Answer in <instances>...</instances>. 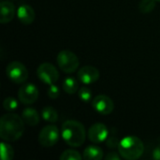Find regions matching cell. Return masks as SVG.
<instances>
[{
  "label": "cell",
  "mask_w": 160,
  "mask_h": 160,
  "mask_svg": "<svg viewBox=\"0 0 160 160\" xmlns=\"http://www.w3.org/2000/svg\"><path fill=\"white\" fill-rule=\"evenodd\" d=\"M24 121L16 113L4 114L0 119V137L2 141L13 142L23 134Z\"/></svg>",
  "instance_id": "cell-1"
},
{
  "label": "cell",
  "mask_w": 160,
  "mask_h": 160,
  "mask_svg": "<svg viewBox=\"0 0 160 160\" xmlns=\"http://www.w3.org/2000/svg\"><path fill=\"white\" fill-rule=\"evenodd\" d=\"M61 137L65 142L71 147L82 146L86 138L84 126L76 120L66 121L61 128Z\"/></svg>",
  "instance_id": "cell-2"
},
{
  "label": "cell",
  "mask_w": 160,
  "mask_h": 160,
  "mask_svg": "<svg viewBox=\"0 0 160 160\" xmlns=\"http://www.w3.org/2000/svg\"><path fill=\"white\" fill-rule=\"evenodd\" d=\"M143 151V142L136 136H127L123 138L118 145V153L124 159H139L142 156Z\"/></svg>",
  "instance_id": "cell-3"
},
{
  "label": "cell",
  "mask_w": 160,
  "mask_h": 160,
  "mask_svg": "<svg viewBox=\"0 0 160 160\" xmlns=\"http://www.w3.org/2000/svg\"><path fill=\"white\" fill-rule=\"evenodd\" d=\"M56 61L59 68L67 74L74 73L78 70L80 66V60L78 56L69 50H63L59 52Z\"/></svg>",
  "instance_id": "cell-4"
},
{
  "label": "cell",
  "mask_w": 160,
  "mask_h": 160,
  "mask_svg": "<svg viewBox=\"0 0 160 160\" xmlns=\"http://www.w3.org/2000/svg\"><path fill=\"white\" fill-rule=\"evenodd\" d=\"M6 74L8 78L14 83H23L28 79V70L26 67L19 62L12 61L6 68Z\"/></svg>",
  "instance_id": "cell-5"
},
{
  "label": "cell",
  "mask_w": 160,
  "mask_h": 160,
  "mask_svg": "<svg viewBox=\"0 0 160 160\" xmlns=\"http://www.w3.org/2000/svg\"><path fill=\"white\" fill-rule=\"evenodd\" d=\"M61 132L54 125H48L44 127L38 134V142L43 147H52L59 141Z\"/></svg>",
  "instance_id": "cell-6"
},
{
  "label": "cell",
  "mask_w": 160,
  "mask_h": 160,
  "mask_svg": "<svg viewBox=\"0 0 160 160\" xmlns=\"http://www.w3.org/2000/svg\"><path fill=\"white\" fill-rule=\"evenodd\" d=\"M38 78L48 85L55 83L59 79V72L57 68L51 63L45 62L38 66L37 69Z\"/></svg>",
  "instance_id": "cell-7"
},
{
  "label": "cell",
  "mask_w": 160,
  "mask_h": 160,
  "mask_svg": "<svg viewBox=\"0 0 160 160\" xmlns=\"http://www.w3.org/2000/svg\"><path fill=\"white\" fill-rule=\"evenodd\" d=\"M18 98L23 105H31L38 98V89L34 83H24L18 91Z\"/></svg>",
  "instance_id": "cell-8"
},
{
  "label": "cell",
  "mask_w": 160,
  "mask_h": 160,
  "mask_svg": "<svg viewBox=\"0 0 160 160\" xmlns=\"http://www.w3.org/2000/svg\"><path fill=\"white\" fill-rule=\"evenodd\" d=\"M93 109L101 115H109L113 112L114 103L106 95H98L92 100Z\"/></svg>",
  "instance_id": "cell-9"
},
{
  "label": "cell",
  "mask_w": 160,
  "mask_h": 160,
  "mask_svg": "<svg viewBox=\"0 0 160 160\" xmlns=\"http://www.w3.org/2000/svg\"><path fill=\"white\" fill-rule=\"evenodd\" d=\"M108 128L102 123H95L90 127L87 132L88 140L93 143H101L108 139Z\"/></svg>",
  "instance_id": "cell-10"
},
{
  "label": "cell",
  "mask_w": 160,
  "mask_h": 160,
  "mask_svg": "<svg viewBox=\"0 0 160 160\" xmlns=\"http://www.w3.org/2000/svg\"><path fill=\"white\" fill-rule=\"evenodd\" d=\"M99 70L93 66H84L78 70V80L83 84H92L99 79Z\"/></svg>",
  "instance_id": "cell-11"
},
{
  "label": "cell",
  "mask_w": 160,
  "mask_h": 160,
  "mask_svg": "<svg viewBox=\"0 0 160 160\" xmlns=\"http://www.w3.org/2000/svg\"><path fill=\"white\" fill-rule=\"evenodd\" d=\"M17 18L22 24L28 25L35 21L36 13L34 8L30 5L22 4L17 9Z\"/></svg>",
  "instance_id": "cell-12"
},
{
  "label": "cell",
  "mask_w": 160,
  "mask_h": 160,
  "mask_svg": "<svg viewBox=\"0 0 160 160\" xmlns=\"http://www.w3.org/2000/svg\"><path fill=\"white\" fill-rule=\"evenodd\" d=\"M0 22L1 23H8L14 19L16 12L15 5L11 1H4L1 2V10H0Z\"/></svg>",
  "instance_id": "cell-13"
},
{
  "label": "cell",
  "mask_w": 160,
  "mask_h": 160,
  "mask_svg": "<svg viewBox=\"0 0 160 160\" xmlns=\"http://www.w3.org/2000/svg\"><path fill=\"white\" fill-rule=\"evenodd\" d=\"M22 118L26 125L31 127H35L38 125L40 121V116L38 111L30 107L23 109V111L22 112Z\"/></svg>",
  "instance_id": "cell-14"
},
{
  "label": "cell",
  "mask_w": 160,
  "mask_h": 160,
  "mask_svg": "<svg viewBox=\"0 0 160 160\" xmlns=\"http://www.w3.org/2000/svg\"><path fill=\"white\" fill-rule=\"evenodd\" d=\"M82 157L86 160H101L104 157V154L99 146L92 144L84 149Z\"/></svg>",
  "instance_id": "cell-15"
},
{
  "label": "cell",
  "mask_w": 160,
  "mask_h": 160,
  "mask_svg": "<svg viewBox=\"0 0 160 160\" xmlns=\"http://www.w3.org/2000/svg\"><path fill=\"white\" fill-rule=\"evenodd\" d=\"M62 88L67 94L73 95L79 91V82L74 77H68L63 81Z\"/></svg>",
  "instance_id": "cell-16"
},
{
  "label": "cell",
  "mask_w": 160,
  "mask_h": 160,
  "mask_svg": "<svg viewBox=\"0 0 160 160\" xmlns=\"http://www.w3.org/2000/svg\"><path fill=\"white\" fill-rule=\"evenodd\" d=\"M41 117L48 123H55L58 120V113L55 109L51 106L44 107L41 111Z\"/></svg>",
  "instance_id": "cell-17"
},
{
  "label": "cell",
  "mask_w": 160,
  "mask_h": 160,
  "mask_svg": "<svg viewBox=\"0 0 160 160\" xmlns=\"http://www.w3.org/2000/svg\"><path fill=\"white\" fill-rule=\"evenodd\" d=\"M1 158L2 160H11L14 158V150L8 142L2 141L1 143Z\"/></svg>",
  "instance_id": "cell-18"
},
{
  "label": "cell",
  "mask_w": 160,
  "mask_h": 160,
  "mask_svg": "<svg viewBox=\"0 0 160 160\" xmlns=\"http://www.w3.org/2000/svg\"><path fill=\"white\" fill-rule=\"evenodd\" d=\"M156 1L157 0H142L139 4V10L144 14L152 12L156 8Z\"/></svg>",
  "instance_id": "cell-19"
},
{
  "label": "cell",
  "mask_w": 160,
  "mask_h": 160,
  "mask_svg": "<svg viewBox=\"0 0 160 160\" xmlns=\"http://www.w3.org/2000/svg\"><path fill=\"white\" fill-rule=\"evenodd\" d=\"M83 157L76 150L73 149H68L64 151L61 156L59 157L60 160H81Z\"/></svg>",
  "instance_id": "cell-20"
},
{
  "label": "cell",
  "mask_w": 160,
  "mask_h": 160,
  "mask_svg": "<svg viewBox=\"0 0 160 160\" xmlns=\"http://www.w3.org/2000/svg\"><path fill=\"white\" fill-rule=\"evenodd\" d=\"M19 104H18V101L17 99H15L14 98H11V97H8V98H6L4 99V102H3V107L6 111L8 112H13L15 111L17 108H18Z\"/></svg>",
  "instance_id": "cell-21"
},
{
  "label": "cell",
  "mask_w": 160,
  "mask_h": 160,
  "mask_svg": "<svg viewBox=\"0 0 160 160\" xmlns=\"http://www.w3.org/2000/svg\"><path fill=\"white\" fill-rule=\"evenodd\" d=\"M78 97L83 102H90V100L92 99V92L88 87L83 86V87L79 89Z\"/></svg>",
  "instance_id": "cell-22"
},
{
  "label": "cell",
  "mask_w": 160,
  "mask_h": 160,
  "mask_svg": "<svg viewBox=\"0 0 160 160\" xmlns=\"http://www.w3.org/2000/svg\"><path fill=\"white\" fill-rule=\"evenodd\" d=\"M47 94H48V97H49L50 98H52V99H56V98H58L59 96H60L59 87H58L57 85H55L54 83L49 85Z\"/></svg>",
  "instance_id": "cell-23"
},
{
  "label": "cell",
  "mask_w": 160,
  "mask_h": 160,
  "mask_svg": "<svg viewBox=\"0 0 160 160\" xmlns=\"http://www.w3.org/2000/svg\"><path fill=\"white\" fill-rule=\"evenodd\" d=\"M119 142H120V141L116 137H114V136L110 137V138H108L106 140V143H107V146L109 148H113V149L114 148H118Z\"/></svg>",
  "instance_id": "cell-24"
},
{
  "label": "cell",
  "mask_w": 160,
  "mask_h": 160,
  "mask_svg": "<svg viewBox=\"0 0 160 160\" xmlns=\"http://www.w3.org/2000/svg\"><path fill=\"white\" fill-rule=\"evenodd\" d=\"M122 157L120 156L119 153H115V152H112V153H109L106 157H105V159L107 160H120Z\"/></svg>",
  "instance_id": "cell-25"
},
{
  "label": "cell",
  "mask_w": 160,
  "mask_h": 160,
  "mask_svg": "<svg viewBox=\"0 0 160 160\" xmlns=\"http://www.w3.org/2000/svg\"><path fill=\"white\" fill-rule=\"evenodd\" d=\"M153 158L156 160H160V145L157 146L153 151Z\"/></svg>",
  "instance_id": "cell-26"
},
{
  "label": "cell",
  "mask_w": 160,
  "mask_h": 160,
  "mask_svg": "<svg viewBox=\"0 0 160 160\" xmlns=\"http://www.w3.org/2000/svg\"><path fill=\"white\" fill-rule=\"evenodd\" d=\"M157 1H158V2H160V0H157Z\"/></svg>",
  "instance_id": "cell-27"
}]
</instances>
